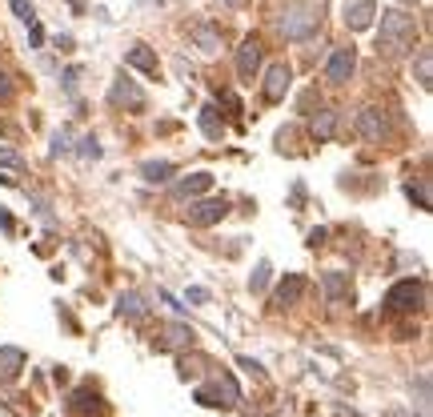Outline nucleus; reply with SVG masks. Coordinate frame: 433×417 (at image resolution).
Instances as JSON below:
<instances>
[{
	"label": "nucleus",
	"instance_id": "8",
	"mask_svg": "<svg viewBox=\"0 0 433 417\" xmlns=\"http://www.w3.org/2000/svg\"><path fill=\"white\" fill-rule=\"evenodd\" d=\"M225 213H229V201H197V205L189 208V225H217V221H225Z\"/></svg>",
	"mask_w": 433,
	"mask_h": 417
},
{
	"label": "nucleus",
	"instance_id": "22",
	"mask_svg": "<svg viewBox=\"0 0 433 417\" xmlns=\"http://www.w3.org/2000/svg\"><path fill=\"white\" fill-rule=\"evenodd\" d=\"M417 80H421L425 89L433 84V52H430V48H421V52H417Z\"/></svg>",
	"mask_w": 433,
	"mask_h": 417
},
{
	"label": "nucleus",
	"instance_id": "16",
	"mask_svg": "<svg viewBox=\"0 0 433 417\" xmlns=\"http://www.w3.org/2000/svg\"><path fill=\"white\" fill-rule=\"evenodd\" d=\"M201 132H205L208 141H221V137H225V121H221V112L213 109V105L201 109Z\"/></svg>",
	"mask_w": 433,
	"mask_h": 417
},
{
	"label": "nucleus",
	"instance_id": "25",
	"mask_svg": "<svg viewBox=\"0 0 433 417\" xmlns=\"http://www.w3.org/2000/svg\"><path fill=\"white\" fill-rule=\"evenodd\" d=\"M265 281H269V261H261V265H257V273L249 277V289H253V293H261V289H265Z\"/></svg>",
	"mask_w": 433,
	"mask_h": 417
},
{
	"label": "nucleus",
	"instance_id": "27",
	"mask_svg": "<svg viewBox=\"0 0 433 417\" xmlns=\"http://www.w3.org/2000/svg\"><path fill=\"white\" fill-rule=\"evenodd\" d=\"M8 4H13V13L20 16L24 24H36V16H32V4H29V0H8Z\"/></svg>",
	"mask_w": 433,
	"mask_h": 417
},
{
	"label": "nucleus",
	"instance_id": "13",
	"mask_svg": "<svg viewBox=\"0 0 433 417\" xmlns=\"http://www.w3.org/2000/svg\"><path fill=\"white\" fill-rule=\"evenodd\" d=\"M20 369H24V353L13 349V345H4L0 349V381H13Z\"/></svg>",
	"mask_w": 433,
	"mask_h": 417
},
{
	"label": "nucleus",
	"instance_id": "24",
	"mask_svg": "<svg viewBox=\"0 0 433 417\" xmlns=\"http://www.w3.org/2000/svg\"><path fill=\"white\" fill-rule=\"evenodd\" d=\"M417 409H421V417H430V377L425 373L417 377Z\"/></svg>",
	"mask_w": 433,
	"mask_h": 417
},
{
	"label": "nucleus",
	"instance_id": "29",
	"mask_svg": "<svg viewBox=\"0 0 433 417\" xmlns=\"http://www.w3.org/2000/svg\"><path fill=\"white\" fill-rule=\"evenodd\" d=\"M409 197H417V205H421V208H430V185H425V181H421L417 189L409 185Z\"/></svg>",
	"mask_w": 433,
	"mask_h": 417
},
{
	"label": "nucleus",
	"instance_id": "4",
	"mask_svg": "<svg viewBox=\"0 0 433 417\" xmlns=\"http://www.w3.org/2000/svg\"><path fill=\"white\" fill-rule=\"evenodd\" d=\"M353 68H357V52H353V45H341V48H333V56L325 64V80L329 84H345L353 77Z\"/></svg>",
	"mask_w": 433,
	"mask_h": 417
},
{
	"label": "nucleus",
	"instance_id": "7",
	"mask_svg": "<svg viewBox=\"0 0 433 417\" xmlns=\"http://www.w3.org/2000/svg\"><path fill=\"white\" fill-rule=\"evenodd\" d=\"M109 100L116 105V109H132V112H141L144 109V93L132 84V80H112V89H109Z\"/></svg>",
	"mask_w": 433,
	"mask_h": 417
},
{
	"label": "nucleus",
	"instance_id": "28",
	"mask_svg": "<svg viewBox=\"0 0 433 417\" xmlns=\"http://www.w3.org/2000/svg\"><path fill=\"white\" fill-rule=\"evenodd\" d=\"M80 157H89V160L100 157V144H96V137H80Z\"/></svg>",
	"mask_w": 433,
	"mask_h": 417
},
{
	"label": "nucleus",
	"instance_id": "33",
	"mask_svg": "<svg viewBox=\"0 0 433 417\" xmlns=\"http://www.w3.org/2000/svg\"><path fill=\"white\" fill-rule=\"evenodd\" d=\"M189 301L201 305V301H208V293H205V289H189Z\"/></svg>",
	"mask_w": 433,
	"mask_h": 417
},
{
	"label": "nucleus",
	"instance_id": "18",
	"mask_svg": "<svg viewBox=\"0 0 433 417\" xmlns=\"http://www.w3.org/2000/svg\"><path fill=\"white\" fill-rule=\"evenodd\" d=\"M333 132H337V112L333 109H321L317 116H313V137H317V141H329Z\"/></svg>",
	"mask_w": 433,
	"mask_h": 417
},
{
	"label": "nucleus",
	"instance_id": "5",
	"mask_svg": "<svg viewBox=\"0 0 433 417\" xmlns=\"http://www.w3.org/2000/svg\"><path fill=\"white\" fill-rule=\"evenodd\" d=\"M357 128H361V137H365V141H389V132H393L389 112H385V109H365L361 116H357Z\"/></svg>",
	"mask_w": 433,
	"mask_h": 417
},
{
	"label": "nucleus",
	"instance_id": "36",
	"mask_svg": "<svg viewBox=\"0 0 433 417\" xmlns=\"http://www.w3.org/2000/svg\"><path fill=\"white\" fill-rule=\"evenodd\" d=\"M397 4H413V0H397Z\"/></svg>",
	"mask_w": 433,
	"mask_h": 417
},
{
	"label": "nucleus",
	"instance_id": "19",
	"mask_svg": "<svg viewBox=\"0 0 433 417\" xmlns=\"http://www.w3.org/2000/svg\"><path fill=\"white\" fill-rule=\"evenodd\" d=\"M321 285H325V293H329V301H341V297L349 293V277H345V273H325Z\"/></svg>",
	"mask_w": 433,
	"mask_h": 417
},
{
	"label": "nucleus",
	"instance_id": "14",
	"mask_svg": "<svg viewBox=\"0 0 433 417\" xmlns=\"http://www.w3.org/2000/svg\"><path fill=\"white\" fill-rule=\"evenodd\" d=\"M116 313H121V317H128V321H137V317H144V313H149V305H144L141 293H121V297H116Z\"/></svg>",
	"mask_w": 433,
	"mask_h": 417
},
{
	"label": "nucleus",
	"instance_id": "15",
	"mask_svg": "<svg viewBox=\"0 0 433 417\" xmlns=\"http://www.w3.org/2000/svg\"><path fill=\"white\" fill-rule=\"evenodd\" d=\"M173 173H176L173 160H144V165H141V176L149 181V185H165Z\"/></svg>",
	"mask_w": 433,
	"mask_h": 417
},
{
	"label": "nucleus",
	"instance_id": "35",
	"mask_svg": "<svg viewBox=\"0 0 433 417\" xmlns=\"http://www.w3.org/2000/svg\"><path fill=\"white\" fill-rule=\"evenodd\" d=\"M229 4H245V0H229Z\"/></svg>",
	"mask_w": 433,
	"mask_h": 417
},
{
	"label": "nucleus",
	"instance_id": "32",
	"mask_svg": "<svg viewBox=\"0 0 433 417\" xmlns=\"http://www.w3.org/2000/svg\"><path fill=\"white\" fill-rule=\"evenodd\" d=\"M8 96H13V84H8V77H4V73H0V100H8Z\"/></svg>",
	"mask_w": 433,
	"mask_h": 417
},
{
	"label": "nucleus",
	"instance_id": "12",
	"mask_svg": "<svg viewBox=\"0 0 433 417\" xmlns=\"http://www.w3.org/2000/svg\"><path fill=\"white\" fill-rule=\"evenodd\" d=\"M373 16H377L373 0H357V4H345V24H349L353 32L369 29V24H373Z\"/></svg>",
	"mask_w": 433,
	"mask_h": 417
},
{
	"label": "nucleus",
	"instance_id": "6",
	"mask_svg": "<svg viewBox=\"0 0 433 417\" xmlns=\"http://www.w3.org/2000/svg\"><path fill=\"white\" fill-rule=\"evenodd\" d=\"M257 68H261V40H257V36H245L241 48H237V77L253 80Z\"/></svg>",
	"mask_w": 433,
	"mask_h": 417
},
{
	"label": "nucleus",
	"instance_id": "31",
	"mask_svg": "<svg viewBox=\"0 0 433 417\" xmlns=\"http://www.w3.org/2000/svg\"><path fill=\"white\" fill-rule=\"evenodd\" d=\"M77 77H80V68H68V73H64V89H68V93L77 89Z\"/></svg>",
	"mask_w": 433,
	"mask_h": 417
},
{
	"label": "nucleus",
	"instance_id": "2",
	"mask_svg": "<svg viewBox=\"0 0 433 417\" xmlns=\"http://www.w3.org/2000/svg\"><path fill=\"white\" fill-rule=\"evenodd\" d=\"M321 24V0H285L281 16H277V29L285 40H309Z\"/></svg>",
	"mask_w": 433,
	"mask_h": 417
},
{
	"label": "nucleus",
	"instance_id": "26",
	"mask_svg": "<svg viewBox=\"0 0 433 417\" xmlns=\"http://www.w3.org/2000/svg\"><path fill=\"white\" fill-rule=\"evenodd\" d=\"M0 165H4V169H24V157H20L16 149H0Z\"/></svg>",
	"mask_w": 433,
	"mask_h": 417
},
{
	"label": "nucleus",
	"instance_id": "17",
	"mask_svg": "<svg viewBox=\"0 0 433 417\" xmlns=\"http://www.w3.org/2000/svg\"><path fill=\"white\" fill-rule=\"evenodd\" d=\"M165 349H181V345H192V329L189 325H181V321H173V325H165V341H160Z\"/></svg>",
	"mask_w": 433,
	"mask_h": 417
},
{
	"label": "nucleus",
	"instance_id": "21",
	"mask_svg": "<svg viewBox=\"0 0 433 417\" xmlns=\"http://www.w3.org/2000/svg\"><path fill=\"white\" fill-rule=\"evenodd\" d=\"M192 36H197V45L205 48V52H217V48H221V32L213 29V24H201V29H192Z\"/></svg>",
	"mask_w": 433,
	"mask_h": 417
},
{
	"label": "nucleus",
	"instance_id": "30",
	"mask_svg": "<svg viewBox=\"0 0 433 417\" xmlns=\"http://www.w3.org/2000/svg\"><path fill=\"white\" fill-rule=\"evenodd\" d=\"M52 153H68V128L56 132V141H52Z\"/></svg>",
	"mask_w": 433,
	"mask_h": 417
},
{
	"label": "nucleus",
	"instance_id": "1",
	"mask_svg": "<svg viewBox=\"0 0 433 417\" xmlns=\"http://www.w3.org/2000/svg\"><path fill=\"white\" fill-rule=\"evenodd\" d=\"M417 40V20L413 13H405V8H389L381 13V32H377V52L385 56H401V52H409Z\"/></svg>",
	"mask_w": 433,
	"mask_h": 417
},
{
	"label": "nucleus",
	"instance_id": "10",
	"mask_svg": "<svg viewBox=\"0 0 433 417\" xmlns=\"http://www.w3.org/2000/svg\"><path fill=\"white\" fill-rule=\"evenodd\" d=\"M125 61L132 64L137 73H144V77H157V73H160V64H157V52H153L149 45H132V48H128V56H125Z\"/></svg>",
	"mask_w": 433,
	"mask_h": 417
},
{
	"label": "nucleus",
	"instance_id": "11",
	"mask_svg": "<svg viewBox=\"0 0 433 417\" xmlns=\"http://www.w3.org/2000/svg\"><path fill=\"white\" fill-rule=\"evenodd\" d=\"M305 285H309V281H305L301 273H289L285 281L277 285V297H273V301L281 305V309H285V305H297L301 301V293H305Z\"/></svg>",
	"mask_w": 433,
	"mask_h": 417
},
{
	"label": "nucleus",
	"instance_id": "20",
	"mask_svg": "<svg viewBox=\"0 0 433 417\" xmlns=\"http://www.w3.org/2000/svg\"><path fill=\"white\" fill-rule=\"evenodd\" d=\"M205 189H213V176L208 173H192V176H185V181L176 185L181 197H197V192H205Z\"/></svg>",
	"mask_w": 433,
	"mask_h": 417
},
{
	"label": "nucleus",
	"instance_id": "34",
	"mask_svg": "<svg viewBox=\"0 0 433 417\" xmlns=\"http://www.w3.org/2000/svg\"><path fill=\"white\" fill-rule=\"evenodd\" d=\"M241 369H249V373H257V377H261V365H257V361H249V357H241Z\"/></svg>",
	"mask_w": 433,
	"mask_h": 417
},
{
	"label": "nucleus",
	"instance_id": "9",
	"mask_svg": "<svg viewBox=\"0 0 433 417\" xmlns=\"http://www.w3.org/2000/svg\"><path fill=\"white\" fill-rule=\"evenodd\" d=\"M289 80H293V77H289L285 64H269V73H265V100L277 105V100L289 93Z\"/></svg>",
	"mask_w": 433,
	"mask_h": 417
},
{
	"label": "nucleus",
	"instance_id": "23",
	"mask_svg": "<svg viewBox=\"0 0 433 417\" xmlns=\"http://www.w3.org/2000/svg\"><path fill=\"white\" fill-rule=\"evenodd\" d=\"M96 405H100V401H96L93 389H77V393H73V409H77V414H89Z\"/></svg>",
	"mask_w": 433,
	"mask_h": 417
},
{
	"label": "nucleus",
	"instance_id": "3",
	"mask_svg": "<svg viewBox=\"0 0 433 417\" xmlns=\"http://www.w3.org/2000/svg\"><path fill=\"white\" fill-rule=\"evenodd\" d=\"M421 301H425V289H421V281H397V285L385 293V305H389L393 313H413Z\"/></svg>",
	"mask_w": 433,
	"mask_h": 417
}]
</instances>
